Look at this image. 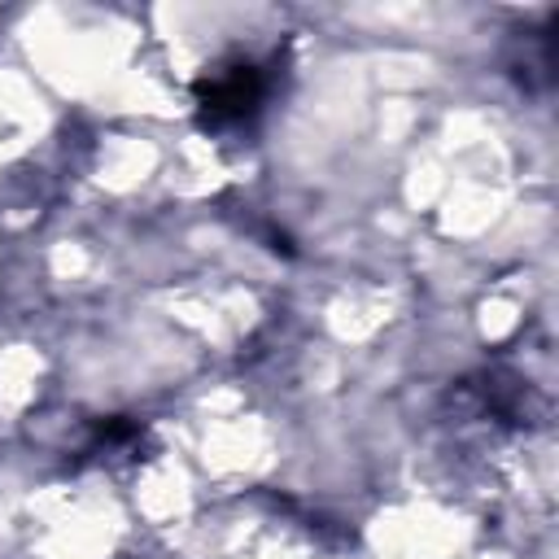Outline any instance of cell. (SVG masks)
I'll return each instance as SVG.
<instances>
[{
	"mask_svg": "<svg viewBox=\"0 0 559 559\" xmlns=\"http://www.w3.org/2000/svg\"><path fill=\"white\" fill-rule=\"evenodd\" d=\"M262 96H266V74L253 61H227L197 83V105H201L205 122H214V127L253 118Z\"/></svg>",
	"mask_w": 559,
	"mask_h": 559,
	"instance_id": "obj_1",
	"label": "cell"
}]
</instances>
